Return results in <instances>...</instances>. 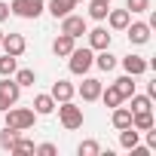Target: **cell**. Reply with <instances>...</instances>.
Segmentation results:
<instances>
[{
    "instance_id": "9a60e30c",
    "label": "cell",
    "mask_w": 156,
    "mask_h": 156,
    "mask_svg": "<svg viewBox=\"0 0 156 156\" xmlns=\"http://www.w3.org/2000/svg\"><path fill=\"white\" fill-rule=\"evenodd\" d=\"M31 107H34V113H37V116H49V113L55 110V98H52L49 92H46V95H37Z\"/></svg>"
},
{
    "instance_id": "836d02e7",
    "label": "cell",
    "mask_w": 156,
    "mask_h": 156,
    "mask_svg": "<svg viewBox=\"0 0 156 156\" xmlns=\"http://www.w3.org/2000/svg\"><path fill=\"white\" fill-rule=\"evenodd\" d=\"M73 3H83V0H73Z\"/></svg>"
},
{
    "instance_id": "e575fe53",
    "label": "cell",
    "mask_w": 156,
    "mask_h": 156,
    "mask_svg": "<svg viewBox=\"0 0 156 156\" xmlns=\"http://www.w3.org/2000/svg\"><path fill=\"white\" fill-rule=\"evenodd\" d=\"M101 3H110V0H101Z\"/></svg>"
},
{
    "instance_id": "7c38bea8",
    "label": "cell",
    "mask_w": 156,
    "mask_h": 156,
    "mask_svg": "<svg viewBox=\"0 0 156 156\" xmlns=\"http://www.w3.org/2000/svg\"><path fill=\"white\" fill-rule=\"evenodd\" d=\"M73 92H76V89H73V83H67V80H55L49 95L55 98V104H61V101H70V98H73Z\"/></svg>"
},
{
    "instance_id": "484cf974",
    "label": "cell",
    "mask_w": 156,
    "mask_h": 156,
    "mask_svg": "<svg viewBox=\"0 0 156 156\" xmlns=\"http://www.w3.org/2000/svg\"><path fill=\"white\" fill-rule=\"evenodd\" d=\"M12 80H16L19 86H34V83H37V73H34L31 67H22V70H16Z\"/></svg>"
},
{
    "instance_id": "3957f363",
    "label": "cell",
    "mask_w": 156,
    "mask_h": 156,
    "mask_svg": "<svg viewBox=\"0 0 156 156\" xmlns=\"http://www.w3.org/2000/svg\"><path fill=\"white\" fill-rule=\"evenodd\" d=\"M58 107V119L67 132H76V129H83V107H76L73 101H61L55 104Z\"/></svg>"
},
{
    "instance_id": "5bb4252c",
    "label": "cell",
    "mask_w": 156,
    "mask_h": 156,
    "mask_svg": "<svg viewBox=\"0 0 156 156\" xmlns=\"http://www.w3.org/2000/svg\"><path fill=\"white\" fill-rule=\"evenodd\" d=\"M73 46H76V40L67 37V34H58V37L52 40V52H55L58 58H67V55L73 52Z\"/></svg>"
},
{
    "instance_id": "5b68a950",
    "label": "cell",
    "mask_w": 156,
    "mask_h": 156,
    "mask_svg": "<svg viewBox=\"0 0 156 156\" xmlns=\"http://www.w3.org/2000/svg\"><path fill=\"white\" fill-rule=\"evenodd\" d=\"M46 6V0H12L9 3V12L19 16V19H37Z\"/></svg>"
},
{
    "instance_id": "9c48e42d",
    "label": "cell",
    "mask_w": 156,
    "mask_h": 156,
    "mask_svg": "<svg viewBox=\"0 0 156 156\" xmlns=\"http://www.w3.org/2000/svg\"><path fill=\"white\" fill-rule=\"evenodd\" d=\"M122 70H126V73H132V76H141V73H147V70H150V64H147V58H141V55L129 52V55H122Z\"/></svg>"
},
{
    "instance_id": "ba28073f",
    "label": "cell",
    "mask_w": 156,
    "mask_h": 156,
    "mask_svg": "<svg viewBox=\"0 0 156 156\" xmlns=\"http://www.w3.org/2000/svg\"><path fill=\"white\" fill-rule=\"evenodd\" d=\"M126 34H129V40H132L135 46H144V43H150V25H147V22H129Z\"/></svg>"
},
{
    "instance_id": "4dcf8cb0",
    "label": "cell",
    "mask_w": 156,
    "mask_h": 156,
    "mask_svg": "<svg viewBox=\"0 0 156 156\" xmlns=\"http://www.w3.org/2000/svg\"><path fill=\"white\" fill-rule=\"evenodd\" d=\"M34 153H40V156H55L58 147H55V144H40V147H34Z\"/></svg>"
},
{
    "instance_id": "ffe728a7",
    "label": "cell",
    "mask_w": 156,
    "mask_h": 156,
    "mask_svg": "<svg viewBox=\"0 0 156 156\" xmlns=\"http://www.w3.org/2000/svg\"><path fill=\"white\" fill-rule=\"evenodd\" d=\"M95 64H98L101 70H113V67H116V55H113L110 49H98V55H95Z\"/></svg>"
},
{
    "instance_id": "52a82bcc",
    "label": "cell",
    "mask_w": 156,
    "mask_h": 156,
    "mask_svg": "<svg viewBox=\"0 0 156 156\" xmlns=\"http://www.w3.org/2000/svg\"><path fill=\"white\" fill-rule=\"evenodd\" d=\"M0 46H3V52H6V55H16V58H22V55H25V49H28V43H25V37H22V34H3Z\"/></svg>"
},
{
    "instance_id": "f1b7e54d",
    "label": "cell",
    "mask_w": 156,
    "mask_h": 156,
    "mask_svg": "<svg viewBox=\"0 0 156 156\" xmlns=\"http://www.w3.org/2000/svg\"><path fill=\"white\" fill-rule=\"evenodd\" d=\"M126 9L129 12H147L150 9V0H126Z\"/></svg>"
},
{
    "instance_id": "e0dca14e",
    "label": "cell",
    "mask_w": 156,
    "mask_h": 156,
    "mask_svg": "<svg viewBox=\"0 0 156 156\" xmlns=\"http://www.w3.org/2000/svg\"><path fill=\"white\" fill-rule=\"evenodd\" d=\"M110 122H113V129H126V126H132V110L129 107H113V116H110Z\"/></svg>"
},
{
    "instance_id": "277c9868",
    "label": "cell",
    "mask_w": 156,
    "mask_h": 156,
    "mask_svg": "<svg viewBox=\"0 0 156 156\" xmlns=\"http://www.w3.org/2000/svg\"><path fill=\"white\" fill-rule=\"evenodd\" d=\"M19 95H22V86L12 80V76H3V80H0V113L9 110L19 101Z\"/></svg>"
},
{
    "instance_id": "44dd1931",
    "label": "cell",
    "mask_w": 156,
    "mask_h": 156,
    "mask_svg": "<svg viewBox=\"0 0 156 156\" xmlns=\"http://www.w3.org/2000/svg\"><path fill=\"white\" fill-rule=\"evenodd\" d=\"M101 101H104V107H116V104H122V95L116 92V86H107V89H101V95H98Z\"/></svg>"
},
{
    "instance_id": "ac0fdd59",
    "label": "cell",
    "mask_w": 156,
    "mask_h": 156,
    "mask_svg": "<svg viewBox=\"0 0 156 156\" xmlns=\"http://www.w3.org/2000/svg\"><path fill=\"white\" fill-rule=\"evenodd\" d=\"M138 141H141V132H138L135 126H126V129H119V144H122L126 150H132Z\"/></svg>"
},
{
    "instance_id": "d590c367",
    "label": "cell",
    "mask_w": 156,
    "mask_h": 156,
    "mask_svg": "<svg viewBox=\"0 0 156 156\" xmlns=\"http://www.w3.org/2000/svg\"><path fill=\"white\" fill-rule=\"evenodd\" d=\"M0 40H3V31H0Z\"/></svg>"
},
{
    "instance_id": "4316f807",
    "label": "cell",
    "mask_w": 156,
    "mask_h": 156,
    "mask_svg": "<svg viewBox=\"0 0 156 156\" xmlns=\"http://www.w3.org/2000/svg\"><path fill=\"white\" fill-rule=\"evenodd\" d=\"M107 9H110V3H101V0H92V6H89V16H92L95 22H101V19H107Z\"/></svg>"
},
{
    "instance_id": "7a4b0ae2",
    "label": "cell",
    "mask_w": 156,
    "mask_h": 156,
    "mask_svg": "<svg viewBox=\"0 0 156 156\" xmlns=\"http://www.w3.org/2000/svg\"><path fill=\"white\" fill-rule=\"evenodd\" d=\"M92 64H95V49H89V46H83V49L73 46V52L67 55V67H70V73H76V76L89 73Z\"/></svg>"
},
{
    "instance_id": "6da1fadb",
    "label": "cell",
    "mask_w": 156,
    "mask_h": 156,
    "mask_svg": "<svg viewBox=\"0 0 156 156\" xmlns=\"http://www.w3.org/2000/svg\"><path fill=\"white\" fill-rule=\"evenodd\" d=\"M3 116H6V129H12V132H28L37 122L34 107H9V110H3Z\"/></svg>"
},
{
    "instance_id": "603a6c76",
    "label": "cell",
    "mask_w": 156,
    "mask_h": 156,
    "mask_svg": "<svg viewBox=\"0 0 156 156\" xmlns=\"http://www.w3.org/2000/svg\"><path fill=\"white\" fill-rule=\"evenodd\" d=\"M126 101L132 104V107H129L132 113H135V110H150V107H153V98H150V95H129Z\"/></svg>"
},
{
    "instance_id": "30bf717a",
    "label": "cell",
    "mask_w": 156,
    "mask_h": 156,
    "mask_svg": "<svg viewBox=\"0 0 156 156\" xmlns=\"http://www.w3.org/2000/svg\"><path fill=\"white\" fill-rule=\"evenodd\" d=\"M101 80H95V76H86L83 80V86H80V98L83 101H98V95H101Z\"/></svg>"
},
{
    "instance_id": "4fadbf2b",
    "label": "cell",
    "mask_w": 156,
    "mask_h": 156,
    "mask_svg": "<svg viewBox=\"0 0 156 156\" xmlns=\"http://www.w3.org/2000/svg\"><path fill=\"white\" fill-rule=\"evenodd\" d=\"M107 22H110L113 31H126L129 22H132V12L129 9H107Z\"/></svg>"
},
{
    "instance_id": "d4e9b609",
    "label": "cell",
    "mask_w": 156,
    "mask_h": 156,
    "mask_svg": "<svg viewBox=\"0 0 156 156\" xmlns=\"http://www.w3.org/2000/svg\"><path fill=\"white\" fill-rule=\"evenodd\" d=\"M19 70V58L16 55H3L0 58V76H12Z\"/></svg>"
},
{
    "instance_id": "cb8c5ba5",
    "label": "cell",
    "mask_w": 156,
    "mask_h": 156,
    "mask_svg": "<svg viewBox=\"0 0 156 156\" xmlns=\"http://www.w3.org/2000/svg\"><path fill=\"white\" fill-rule=\"evenodd\" d=\"M34 141L31 138H22V132L16 135V141H12V147H9V153H34Z\"/></svg>"
},
{
    "instance_id": "2e32d148",
    "label": "cell",
    "mask_w": 156,
    "mask_h": 156,
    "mask_svg": "<svg viewBox=\"0 0 156 156\" xmlns=\"http://www.w3.org/2000/svg\"><path fill=\"white\" fill-rule=\"evenodd\" d=\"M132 126H135L138 132H147V129L156 126V119H153L150 110H135V113H132Z\"/></svg>"
},
{
    "instance_id": "7402d4cb",
    "label": "cell",
    "mask_w": 156,
    "mask_h": 156,
    "mask_svg": "<svg viewBox=\"0 0 156 156\" xmlns=\"http://www.w3.org/2000/svg\"><path fill=\"white\" fill-rule=\"evenodd\" d=\"M132 80H135V76H132V73H126V76H119V80L113 83V86H116V92L122 95V101H126L129 95H135V83H132Z\"/></svg>"
},
{
    "instance_id": "d6a6232c",
    "label": "cell",
    "mask_w": 156,
    "mask_h": 156,
    "mask_svg": "<svg viewBox=\"0 0 156 156\" xmlns=\"http://www.w3.org/2000/svg\"><path fill=\"white\" fill-rule=\"evenodd\" d=\"M6 19H9V3L0 0V22H6Z\"/></svg>"
},
{
    "instance_id": "83f0119b",
    "label": "cell",
    "mask_w": 156,
    "mask_h": 156,
    "mask_svg": "<svg viewBox=\"0 0 156 156\" xmlns=\"http://www.w3.org/2000/svg\"><path fill=\"white\" fill-rule=\"evenodd\" d=\"M76 153H80V156H98L101 153V147H98V141H80V147H76Z\"/></svg>"
},
{
    "instance_id": "f546056e",
    "label": "cell",
    "mask_w": 156,
    "mask_h": 156,
    "mask_svg": "<svg viewBox=\"0 0 156 156\" xmlns=\"http://www.w3.org/2000/svg\"><path fill=\"white\" fill-rule=\"evenodd\" d=\"M16 135H19V132L3 129V132H0V147H3V150H9V147H12V141H16Z\"/></svg>"
},
{
    "instance_id": "1f68e13d",
    "label": "cell",
    "mask_w": 156,
    "mask_h": 156,
    "mask_svg": "<svg viewBox=\"0 0 156 156\" xmlns=\"http://www.w3.org/2000/svg\"><path fill=\"white\" fill-rule=\"evenodd\" d=\"M147 147H150V150H156V126H153V129H147Z\"/></svg>"
},
{
    "instance_id": "8fae6325",
    "label": "cell",
    "mask_w": 156,
    "mask_h": 156,
    "mask_svg": "<svg viewBox=\"0 0 156 156\" xmlns=\"http://www.w3.org/2000/svg\"><path fill=\"white\" fill-rule=\"evenodd\" d=\"M89 34V49H110V37L113 34H107V28H95V31H86Z\"/></svg>"
},
{
    "instance_id": "d6986e66",
    "label": "cell",
    "mask_w": 156,
    "mask_h": 156,
    "mask_svg": "<svg viewBox=\"0 0 156 156\" xmlns=\"http://www.w3.org/2000/svg\"><path fill=\"white\" fill-rule=\"evenodd\" d=\"M73 6H76L73 0H49V12H52L55 19H64V16H67Z\"/></svg>"
},
{
    "instance_id": "8992f818",
    "label": "cell",
    "mask_w": 156,
    "mask_h": 156,
    "mask_svg": "<svg viewBox=\"0 0 156 156\" xmlns=\"http://www.w3.org/2000/svg\"><path fill=\"white\" fill-rule=\"evenodd\" d=\"M89 31V25H86V19L83 16H73V12H67L64 19H61V34H67V37H83Z\"/></svg>"
}]
</instances>
